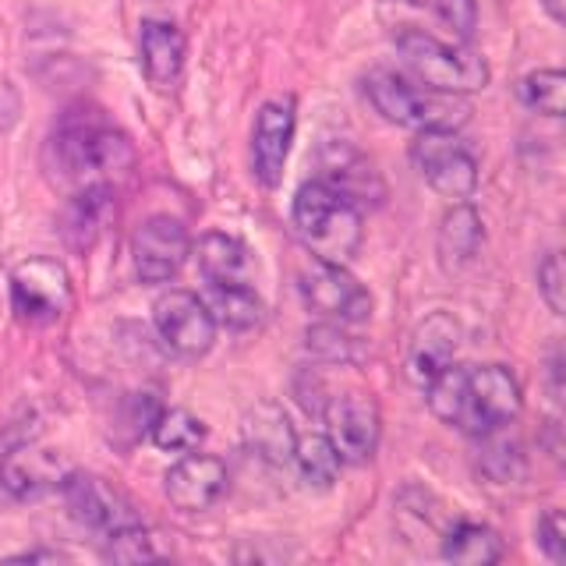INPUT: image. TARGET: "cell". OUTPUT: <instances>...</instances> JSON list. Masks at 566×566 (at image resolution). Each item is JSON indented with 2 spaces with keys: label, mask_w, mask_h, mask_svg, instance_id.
<instances>
[{
  "label": "cell",
  "mask_w": 566,
  "mask_h": 566,
  "mask_svg": "<svg viewBox=\"0 0 566 566\" xmlns=\"http://www.w3.org/2000/svg\"><path fill=\"white\" fill-rule=\"evenodd\" d=\"M397 53L403 67L411 71L421 85L439 88V93L464 96L489 85V64L478 57L474 50L442 43L432 32H421V29L397 32Z\"/></svg>",
  "instance_id": "5b68a950"
},
{
  "label": "cell",
  "mask_w": 566,
  "mask_h": 566,
  "mask_svg": "<svg viewBox=\"0 0 566 566\" xmlns=\"http://www.w3.org/2000/svg\"><path fill=\"white\" fill-rule=\"evenodd\" d=\"M460 350V326L447 312L429 315L415 329L411 347H407V376L418 386H429L442 368H450L457 361Z\"/></svg>",
  "instance_id": "2e32d148"
},
{
  "label": "cell",
  "mask_w": 566,
  "mask_h": 566,
  "mask_svg": "<svg viewBox=\"0 0 566 566\" xmlns=\"http://www.w3.org/2000/svg\"><path fill=\"white\" fill-rule=\"evenodd\" d=\"M294 230L312 259L347 265L361 244V209L326 181H308L294 195Z\"/></svg>",
  "instance_id": "3957f363"
},
{
  "label": "cell",
  "mask_w": 566,
  "mask_h": 566,
  "mask_svg": "<svg viewBox=\"0 0 566 566\" xmlns=\"http://www.w3.org/2000/svg\"><path fill=\"white\" fill-rule=\"evenodd\" d=\"M153 442L159 450H170V453H188L195 450L199 442L206 439V424L195 418L185 407H159V415L149 429Z\"/></svg>",
  "instance_id": "484cf974"
},
{
  "label": "cell",
  "mask_w": 566,
  "mask_h": 566,
  "mask_svg": "<svg viewBox=\"0 0 566 566\" xmlns=\"http://www.w3.org/2000/svg\"><path fill=\"white\" fill-rule=\"evenodd\" d=\"M442 556L464 566H492L503 559V542L485 524H457L450 535L442 538Z\"/></svg>",
  "instance_id": "7402d4cb"
},
{
  "label": "cell",
  "mask_w": 566,
  "mask_h": 566,
  "mask_svg": "<svg viewBox=\"0 0 566 566\" xmlns=\"http://www.w3.org/2000/svg\"><path fill=\"white\" fill-rule=\"evenodd\" d=\"M538 545L553 563H566V521L559 510H545L538 521Z\"/></svg>",
  "instance_id": "f546056e"
},
{
  "label": "cell",
  "mask_w": 566,
  "mask_h": 566,
  "mask_svg": "<svg viewBox=\"0 0 566 566\" xmlns=\"http://www.w3.org/2000/svg\"><path fill=\"white\" fill-rule=\"evenodd\" d=\"M117 217V202L114 191L106 185H85L75 199L64 209V241L75 248V252H88L103 234L106 227Z\"/></svg>",
  "instance_id": "ac0fdd59"
},
{
  "label": "cell",
  "mask_w": 566,
  "mask_h": 566,
  "mask_svg": "<svg viewBox=\"0 0 566 566\" xmlns=\"http://www.w3.org/2000/svg\"><path fill=\"white\" fill-rule=\"evenodd\" d=\"M297 287L305 305L333 323H361L371 315V297L358 280L347 273V265H333L323 259H312L297 273Z\"/></svg>",
  "instance_id": "ba28073f"
},
{
  "label": "cell",
  "mask_w": 566,
  "mask_h": 566,
  "mask_svg": "<svg viewBox=\"0 0 566 566\" xmlns=\"http://www.w3.org/2000/svg\"><path fill=\"white\" fill-rule=\"evenodd\" d=\"M308 350L318 354L326 361H350L354 358V340L340 329V326H315L308 329Z\"/></svg>",
  "instance_id": "f1b7e54d"
},
{
  "label": "cell",
  "mask_w": 566,
  "mask_h": 566,
  "mask_svg": "<svg viewBox=\"0 0 566 566\" xmlns=\"http://www.w3.org/2000/svg\"><path fill=\"white\" fill-rule=\"evenodd\" d=\"M195 262L209 287H244L255 276V259L248 244L230 234H206L195 244Z\"/></svg>",
  "instance_id": "d6986e66"
},
{
  "label": "cell",
  "mask_w": 566,
  "mask_h": 566,
  "mask_svg": "<svg viewBox=\"0 0 566 566\" xmlns=\"http://www.w3.org/2000/svg\"><path fill=\"white\" fill-rule=\"evenodd\" d=\"M439 421L468 436H492L521 415V382L503 365H450L424 386Z\"/></svg>",
  "instance_id": "6da1fadb"
},
{
  "label": "cell",
  "mask_w": 566,
  "mask_h": 566,
  "mask_svg": "<svg viewBox=\"0 0 566 566\" xmlns=\"http://www.w3.org/2000/svg\"><path fill=\"white\" fill-rule=\"evenodd\" d=\"M297 128L294 96H273L262 103L252 128V174L265 188H276L283 177V164L291 156V142Z\"/></svg>",
  "instance_id": "8fae6325"
},
{
  "label": "cell",
  "mask_w": 566,
  "mask_h": 566,
  "mask_svg": "<svg viewBox=\"0 0 566 566\" xmlns=\"http://www.w3.org/2000/svg\"><path fill=\"white\" fill-rule=\"evenodd\" d=\"M538 291L553 315H563V259L559 252H548L538 265Z\"/></svg>",
  "instance_id": "4dcf8cb0"
},
{
  "label": "cell",
  "mask_w": 566,
  "mask_h": 566,
  "mask_svg": "<svg viewBox=\"0 0 566 566\" xmlns=\"http://www.w3.org/2000/svg\"><path fill=\"white\" fill-rule=\"evenodd\" d=\"M135 273L142 283H167L181 273L191 255V238L181 220L174 217H149L135 230L132 241Z\"/></svg>",
  "instance_id": "30bf717a"
},
{
  "label": "cell",
  "mask_w": 566,
  "mask_h": 566,
  "mask_svg": "<svg viewBox=\"0 0 566 566\" xmlns=\"http://www.w3.org/2000/svg\"><path fill=\"white\" fill-rule=\"evenodd\" d=\"M206 305L217 318V326L227 329H252L262 323V301L252 283H244V287H209Z\"/></svg>",
  "instance_id": "d4e9b609"
},
{
  "label": "cell",
  "mask_w": 566,
  "mask_h": 566,
  "mask_svg": "<svg viewBox=\"0 0 566 566\" xmlns=\"http://www.w3.org/2000/svg\"><path fill=\"white\" fill-rule=\"evenodd\" d=\"M50 167L82 188L103 185V177L135 167V149L128 135L117 132L96 106H75L50 138Z\"/></svg>",
  "instance_id": "7a4b0ae2"
},
{
  "label": "cell",
  "mask_w": 566,
  "mask_h": 566,
  "mask_svg": "<svg viewBox=\"0 0 566 566\" xmlns=\"http://www.w3.org/2000/svg\"><path fill=\"white\" fill-rule=\"evenodd\" d=\"M411 164L424 177V185L450 202H464L478 188V159L457 132H418L411 146Z\"/></svg>",
  "instance_id": "8992f818"
},
{
  "label": "cell",
  "mask_w": 566,
  "mask_h": 566,
  "mask_svg": "<svg viewBox=\"0 0 566 566\" xmlns=\"http://www.w3.org/2000/svg\"><path fill=\"white\" fill-rule=\"evenodd\" d=\"M159 553L153 548V538L146 535V527L132 524V527H120L114 535H106V559L114 563H149Z\"/></svg>",
  "instance_id": "83f0119b"
},
{
  "label": "cell",
  "mask_w": 566,
  "mask_h": 566,
  "mask_svg": "<svg viewBox=\"0 0 566 566\" xmlns=\"http://www.w3.org/2000/svg\"><path fill=\"white\" fill-rule=\"evenodd\" d=\"M291 460L297 464V474L305 478V485H312V489H329L344 464L340 453L333 450L329 436H318V432L297 436Z\"/></svg>",
  "instance_id": "603a6c76"
},
{
  "label": "cell",
  "mask_w": 566,
  "mask_h": 566,
  "mask_svg": "<svg viewBox=\"0 0 566 566\" xmlns=\"http://www.w3.org/2000/svg\"><path fill=\"white\" fill-rule=\"evenodd\" d=\"M223 492H227V464L220 457L188 453L167 471V500L185 513L209 510Z\"/></svg>",
  "instance_id": "9a60e30c"
},
{
  "label": "cell",
  "mask_w": 566,
  "mask_h": 566,
  "mask_svg": "<svg viewBox=\"0 0 566 566\" xmlns=\"http://www.w3.org/2000/svg\"><path fill=\"white\" fill-rule=\"evenodd\" d=\"M64 500H67V510L71 517H75L82 527L88 531H99V535H114L120 527H132V524H142L135 506L124 500V495L111 485L103 482L96 474H75L64 482Z\"/></svg>",
  "instance_id": "7c38bea8"
},
{
  "label": "cell",
  "mask_w": 566,
  "mask_h": 566,
  "mask_svg": "<svg viewBox=\"0 0 566 566\" xmlns=\"http://www.w3.org/2000/svg\"><path fill=\"white\" fill-rule=\"evenodd\" d=\"M185 57H188L185 32L174 22H159V18H146V22H142L138 61L156 88L177 85V78H181V71H185Z\"/></svg>",
  "instance_id": "e0dca14e"
},
{
  "label": "cell",
  "mask_w": 566,
  "mask_h": 566,
  "mask_svg": "<svg viewBox=\"0 0 566 566\" xmlns=\"http://www.w3.org/2000/svg\"><path fill=\"white\" fill-rule=\"evenodd\" d=\"M40 559L57 563V559H64V556H61V553H40V548H35V553H22V556H14L11 563H40Z\"/></svg>",
  "instance_id": "d6a6232c"
},
{
  "label": "cell",
  "mask_w": 566,
  "mask_h": 566,
  "mask_svg": "<svg viewBox=\"0 0 566 566\" xmlns=\"http://www.w3.org/2000/svg\"><path fill=\"white\" fill-rule=\"evenodd\" d=\"M482 220H478V212L471 206H453L447 217H442V227H439V262L447 265V270H460V265H468L478 248H482Z\"/></svg>",
  "instance_id": "44dd1931"
},
{
  "label": "cell",
  "mask_w": 566,
  "mask_h": 566,
  "mask_svg": "<svg viewBox=\"0 0 566 566\" xmlns=\"http://www.w3.org/2000/svg\"><path fill=\"white\" fill-rule=\"evenodd\" d=\"M326 436L340 460L361 464L379 447V407L365 394H344L326 403Z\"/></svg>",
  "instance_id": "4fadbf2b"
},
{
  "label": "cell",
  "mask_w": 566,
  "mask_h": 566,
  "mask_svg": "<svg viewBox=\"0 0 566 566\" xmlns=\"http://www.w3.org/2000/svg\"><path fill=\"white\" fill-rule=\"evenodd\" d=\"M439 14L460 32V35H471L474 29V0H439Z\"/></svg>",
  "instance_id": "1f68e13d"
},
{
  "label": "cell",
  "mask_w": 566,
  "mask_h": 566,
  "mask_svg": "<svg viewBox=\"0 0 566 566\" xmlns=\"http://www.w3.org/2000/svg\"><path fill=\"white\" fill-rule=\"evenodd\" d=\"M318 181H326L336 191H344L347 199H354V195L368 191V185L376 181V174H371V164L361 153H354L344 142H333V146L323 149V177H318Z\"/></svg>",
  "instance_id": "cb8c5ba5"
},
{
  "label": "cell",
  "mask_w": 566,
  "mask_h": 566,
  "mask_svg": "<svg viewBox=\"0 0 566 566\" xmlns=\"http://www.w3.org/2000/svg\"><path fill=\"white\" fill-rule=\"evenodd\" d=\"M153 315L167 347L185 354V358H199L217 340V318H212L206 301L191 291H167L156 301Z\"/></svg>",
  "instance_id": "9c48e42d"
},
{
  "label": "cell",
  "mask_w": 566,
  "mask_h": 566,
  "mask_svg": "<svg viewBox=\"0 0 566 566\" xmlns=\"http://www.w3.org/2000/svg\"><path fill=\"white\" fill-rule=\"evenodd\" d=\"M365 93L386 120L415 132H457L471 117V103L460 99L457 93H439V88H429L421 82H407L403 75L386 67L371 71L365 78Z\"/></svg>",
  "instance_id": "277c9868"
},
{
  "label": "cell",
  "mask_w": 566,
  "mask_h": 566,
  "mask_svg": "<svg viewBox=\"0 0 566 566\" xmlns=\"http://www.w3.org/2000/svg\"><path fill=\"white\" fill-rule=\"evenodd\" d=\"M67 478H71V464L57 450L18 447L0 460V485L14 500H40L46 492L64 489Z\"/></svg>",
  "instance_id": "5bb4252c"
},
{
  "label": "cell",
  "mask_w": 566,
  "mask_h": 566,
  "mask_svg": "<svg viewBox=\"0 0 566 566\" xmlns=\"http://www.w3.org/2000/svg\"><path fill=\"white\" fill-rule=\"evenodd\" d=\"M294 429L283 407L276 403H259L255 411H248L244 418V442L252 447L262 460L270 464H291V453H294Z\"/></svg>",
  "instance_id": "ffe728a7"
},
{
  "label": "cell",
  "mask_w": 566,
  "mask_h": 566,
  "mask_svg": "<svg viewBox=\"0 0 566 566\" xmlns=\"http://www.w3.org/2000/svg\"><path fill=\"white\" fill-rule=\"evenodd\" d=\"M14 315L29 326H50L71 305V276L57 259H29L11 273Z\"/></svg>",
  "instance_id": "52a82bcc"
},
{
  "label": "cell",
  "mask_w": 566,
  "mask_h": 566,
  "mask_svg": "<svg viewBox=\"0 0 566 566\" xmlns=\"http://www.w3.org/2000/svg\"><path fill=\"white\" fill-rule=\"evenodd\" d=\"M563 88H566L563 71L542 67V71H531L527 78H521L517 93H521L524 106H531V111H538L545 117H559L563 114Z\"/></svg>",
  "instance_id": "4316f807"
}]
</instances>
